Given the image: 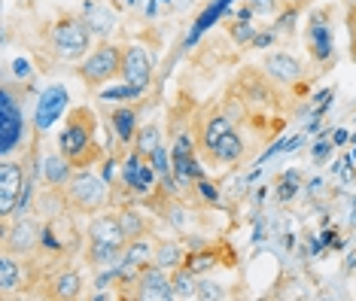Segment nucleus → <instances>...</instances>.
Returning <instances> with one entry per match:
<instances>
[{
    "label": "nucleus",
    "mask_w": 356,
    "mask_h": 301,
    "mask_svg": "<svg viewBox=\"0 0 356 301\" xmlns=\"http://www.w3.org/2000/svg\"><path fill=\"white\" fill-rule=\"evenodd\" d=\"M229 34H232V40L238 46H247V43H253V37L259 34V31L250 22H241L238 19V22H229Z\"/></svg>",
    "instance_id": "30"
},
{
    "label": "nucleus",
    "mask_w": 356,
    "mask_h": 301,
    "mask_svg": "<svg viewBox=\"0 0 356 301\" xmlns=\"http://www.w3.org/2000/svg\"><path fill=\"white\" fill-rule=\"evenodd\" d=\"M216 262H220V256H216V250H213V247L192 250V253L186 256V268H192V271L201 274V277H204V274H207V271H210V268H213Z\"/></svg>",
    "instance_id": "27"
},
{
    "label": "nucleus",
    "mask_w": 356,
    "mask_h": 301,
    "mask_svg": "<svg viewBox=\"0 0 356 301\" xmlns=\"http://www.w3.org/2000/svg\"><path fill=\"white\" fill-rule=\"evenodd\" d=\"M159 174L152 168L149 158H143L140 152L128 149V156L119 165V180H113V189H122L128 195V201H147L152 192H159Z\"/></svg>",
    "instance_id": "6"
},
{
    "label": "nucleus",
    "mask_w": 356,
    "mask_h": 301,
    "mask_svg": "<svg viewBox=\"0 0 356 301\" xmlns=\"http://www.w3.org/2000/svg\"><path fill=\"white\" fill-rule=\"evenodd\" d=\"M274 43V31H265V34H256L253 37V49H265Z\"/></svg>",
    "instance_id": "35"
},
{
    "label": "nucleus",
    "mask_w": 356,
    "mask_h": 301,
    "mask_svg": "<svg viewBox=\"0 0 356 301\" xmlns=\"http://www.w3.org/2000/svg\"><path fill=\"white\" fill-rule=\"evenodd\" d=\"M67 88L64 86H49L43 95H40V101H37V113H34V128L37 131H49L52 128V122L55 119H64L67 116Z\"/></svg>",
    "instance_id": "14"
},
{
    "label": "nucleus",
    "mask_w": 356,
    "mask_h": 301,
    "mask_svg": "<svg viewBox=\"0 0 356 301\" xmlns=\"http://www.w3.org/2000/svg\"><path fill=\"white\" fill-rule=\"evenodd\" d=\"M262 73L280 86H296L305 76V64L289 52H268L262 61Z\"/></svg>",
    "instance_id": "15"
},
{
    "label": "nucleus",
    "mask_w": 356,
    "mask_h": 301,
    "mask_svg": "<svg viewBox=\"0 0 356 301\" xmlns=\"http://www.w3.org/2000/svg\"><path fill=\"white\" fill-rule=\"evenodd\" d=\"M28 201H31V180L25 161L3 158V165H0V216H3V222L13 219L15 213H25Z\"/></svg>",
    "instance_id": "7"
},
{
    "label": "nucleus",
    "mask_w": 356,
    "mask_h": 301,
    "mask_svg": "<svg viewBox=\"0 0 356 301\" xmlns=\"http://www.w3.org/2000/svg\"><path fill=\"white\" fill-rule=\"evenodd\" d=\"M147 95V92H140V88H134V86H104L101 92H98V101H107V104H131V101H140V97Z\"/></svg>",
    "instance_id": "26"
},
{
    "label": "nucleus",
    "mask_w": 356,
    "mask_h": 301,
    "mask_svg": "<svg viewBox=\"0 0 356 301\" xmlns=\"http://www.w3.org/2000/svg\"><path fill=\"white\" fill-rule=\"evenodd\" d=\"M25 143V113L22 104L15 101L13 86H3V97H0V156L13 158L15 149H22Z\"/></svg>",
    "instance_id": "10"
},
{
    "label": "nucleus",
    "mask_w": 356,
    "mask_h": 301,
    "mask_svg": "<svg viewBox=\"0 0 356 301\" xmlns=\"http://www.w3.org/2000/svg\"><path fill=\"white\" fill-rule=\"evenodd\" d=\"M186 247L180 241H156V262L159 268H165V271H174V268H180L186 265Z\"/></svg>",
    "instance_id": "23"
},
{
    "label": "nucleus",
    "mask_w": 356,
    "mask_h": 301,
    "mask_svg": "<svg viewBox=\"0 0 356 301\" xmlns=\"http://www.w3.org/2000/svg\"><path fill=\"white\" fill-rule=\"evenodd\" d=\"M156 241L152 234H140V238H128L125 250H122V268L125 271H140V268L152 265L156 259Z\"/></svg>",
    "instance_id": "19"
},
{
    "label": "nucleus",
    "mask_w": 356,
    "mask_h": 301,
    "mask_svg": "<svg viewBox=\"0 0 356 301\" xmlns=\"http://www.w3.org/2000/svg\"><path fill=\"white\" fill-rule=\"evenodd\" d=\"M247 10L256 19H274L280 13V0H247Z\"/></svg>",
    "instance_id": "29"
},
{
    "label": "nucleus",
    "mask_w": 356,
    "mask_h": 301,
    "mask_svg": "<svg viewBox=\"0 0 356 301\" xmlns=\"http://www.w3.org/2000/svg\"><path fill=\"white\" fill-rule=\"evenodd\" d=\"M40 238H43V225L28 213H15L3 222V243L0 253H10L19 259H31L40 253Z\"/></svg>",
    "instance_id": "8"
},
{
    "label": "nucleus",
    "mask_w": 356,
    "mask_h": 301,
    "mask_svg": "<svg viewBox=\"0 0 356 301\" xmlns=\"http://www.w3.org/2000/svg\"><path fill=\"white\" fill-rule=\"evenodd\" d=\"M61 192L64 201H67V210L79 216H98L113 204V183L101 170H76Z\"/></svg>",
    "instance_id": "3"
},
{
    "label": "nucleus",
    "mask_w": 356,
    "mask_h": 301,
    "mask_svg": "<svg viewBox=\"0 0 356 301\" xmlns=\"http://www.w3.org/2000/svg\"><path fill=\"white\" fill-rule=\"evenodd\" d=\"M189 192H195V198H198L204 207H216V204H220V198H222L220 189H216V186L210 183L207 177H201L198 183H192V189H189Z\"/></svg>",
    "instance_id": "28"
},
{
    "label": "nucleus",
    "mask_w": 356,
    "mask_h": 301,
    "mask_svg": "<svg viewBox=\"0 0 356 301\" xmlns=\"http://www.w3.org/2000/svg\"><path fill=\"white\" fill-rule=\"evenodd\" d=\"M307 52L317 64H329L335 58V37H332L326 13H314L307 22Z\"/></svg>",
    "instance_id": "13"
},
{
    "label": "nucleus",
    "mask_w": 356,
    "mask_h": 301,
    "mask_svg": "<svg viewBox=\"0 0 356 301\" xmlns=\"http://www.w3.org/2000/svg\"><path fill=\"white\" fill-rule=\"evenodd\" d=\"M55 149L76 170L95 168L98 161H104V149L98 143V116L92 107H70L58 131V140H55Z\"/></svg>",
    "instance_id": "1"
},
{
    "label": "nucleus",
    "mask_w": 356,
    "mask_h": 301,
    "mask_svg": "<svg viewBox=\"0 0 356 301\" xmlns=\"http://www.w3.org/2000/svg\"><path fill=\"white\" fill-rule=\"evenodd\" d=\"M37 168H40V180L49 186V189H64V186L70 183V177L76 174V168L70 165V161L64 158L58 149H55V152H43Z\"/></svg>",
    "instance_id": "17"
},
{
    "label": "nucleus",
    "mask_w": 356,
    "mask_h": 301,
    "mask_svg": "<svg viewBox=\"0 0 356 301\" xmlns=\"http://www.w3.org/2000/svg\"><path fill=\"white\" fill-rule=\"evenodd\" d=\"M83 289H86V280L79 268H61L46 283V295L55 301H76L83 298Z\"/></svg>",
    "instance_id": "16"
},
{
    "label": "nucleus",
    "mask_w": 356,
    "mask_h": 301,
    "mask_svg": "<svg viewBox=\"0 0 356 301\" xmlns=\"http://www.w3.org/2000/svg\"><path fill=\"white\" fill-rule=\"evenodd\" d=\"M156 70H152V55L147 52V46L140 43H125V58H122V83L149 92Z\"/></svg>",
    "instance_id": "11"
},
{
    "label": "nucleus",
    "mask_w": 356,
    "mask_h": 301,
    "mask_svg": "<svg viewBox=\"0 0 356 301\" xmlns=\"http://www.w3.org/2000/svg\"><path fill=\"white\" fill-rule=\"evenodd\" d=\"M225 295H229V292H225L222 283L201 277V286H198V298H201V301H216V298H225Z\"/></svg>",
    "instance_id": "31"
},
{
    "label": "nucleus",
    "mask_w": 356,
    "mask_h": 301,
    "mask_svg": "<svg viewBox=\"0 0 356 301\" xmlns=\"http://www.w3.org/2000/svg\"><path fill=\"white\" fill-rule=\"evenodd\" d=\"M198 156L207 165H238L247 158V140L234 128V116L229 113H210L195 128Z\"/></svg>",
    "instance_id": "2"
},
{
    "label": "nucleus",
    "mask_w": 356,
    "mask_h": 301,
    "mask_svg": "<svg viewBox=\"0 0 356 301\" xmlns=\"http://www.w3.org/2000/svg\"><path fill=\"white\" fill-rule=\"evenodd\" d=\"M347 37H350V55L356 61V0L350 3V10H347Z\"/></svg>",
    "instance_id": "32"
},
{
    "label": "nucleus",
    "mask_w": 356,
    "mask_h": 301,
    "mask_svg": "<svg viewBox=\"0 0 356 301\" xmlns=\"http://www.w3.org/2000/svg\"><path fill=\"white\" fill-rule=\"evenodd\" d=\"M161 143H165V140H161V125H156V122H147V125H140V131H137L131 146L140 152L143 158H149Z\"/></svg>",
    "instance_id": "25"
},
{
    "label": "nucleus",
    "mask_w": 356,
    "mask_h": 301,
    "mask_svg": "<svg viewBox=\"0 0 356 301\" xmlns=\"http://www.w3.org/2000/svg\"><path fill=\"white\" fill-rule=\"evenodd\" d=\"M332 149H335V143L320 140L317 146H314V161H317V165H323V161H326V158L332 156Z\"/></svg>",
    "instance_id": "34"
},
{
    "label": "nucleus",
    "mask_w": 356,
    "mask_h": 301,
    "mask_svg": "<svg viewBox=\"0 0 356 301\" xmlns=\"http://www.w3.org/2000/svg\"><path fill=\"white\" fill-rule=\"evenodd\" d=\"M171 283H174V298L180 301H192L198 298V286H201V274H195L192 268H174L171 271Z\"/></svg>",
    "instance_id": "22"
},
{
    "label": "nucleus",
    "mask_w": 356,
    "mask_h": 301,
    "mask_svg": "<svg viewBox=\"0 0 356 301\" xmlns=\"http://www.w3.org/2000/svg\"><path fill=\"white\" fill-rule=\"evenodd\" d=\"M296 192H298V174L283 177V186H280V195H277V198H280V201H293Z\"/></svg>",
    "instance_id": "33"
},
{
    "label": "nucleus",
    "mask_w": 356,
    "mask_h": 301,
    "mask_svg": "<svg viewBox=\"0 0 356 301\" xmlns=\"http://www.w3.org/2000/svg\"><path fill=\"white\" fill-rule=\"evenodd\" d=\"M86 238H88V243H104V247L125 250L128 231H125V225H122V219H119V213H110V210H104V213L88 219Z\"/></svg>",
    "instance_id": "12"
},
{
    "label": "nucleus",
    "mask_w": 356,
    "mask_h": 301,
    "mask_svg": "<svg viewBox=\"0 0 356 301\" xmlns=\"http://www.w3.org/2000/svg\"><path fill=\"white\" fill-rule=\"evenodd\" d=\"M107 119H110V128H113V134H116L119 146H131L137 131H140V116H137V110L128 107V104H116V107L107 113Z\"/></svg>",
    "instance_id": "18"
},
{
    "label": "nucleus",
    "mask_w": 356,
    "mask_h": 301,
    "mask_svg": "<svg viewBox=\"0 0 356 301\" xmlns=\"http://www.w3.org/2000/svg\"><path fill=\"white\" fill-rule=\"evenodd\" d=\"M22 262H25V259L0 253V292H3L6 298H10L15 289H22V283H25V265Z\"/></svg>",
    "instance_id": "20"
},
{
    "label": "nucleus",
    "mask_w": 356,
    "mask_h": 301,
    "mask_svg": "<svg viewBox=\"0 0 356 301\" xmlns=\"http://www.w3.org/2000/svg\"><path fill=\"white\" fill-rule=\"evenodd\" d=\"M122 58H125V46L101 40V43L76 64L79 83L86 88H92V92H101L113 79H122Z\"/></svg>",
    "instance_id": "5"
},
{
    "label": "nucleus",
    "mask_w": 356,
    "mask_h": 301,
    "mask_svg": "<svg viewBox=\"0 0 356 301\" xmlns=\"http://www.w3.org/2000/svg\"><path fill=\"white\" fill-rule=\"evenodd\" d=\"M92 40H95V34L83 15H61L58 22H52L49 34H46L49 52L64 64L83 61L86 55L92 52Z\"/></svg>",
    "instance_id": "4"
},
{
    "label": "nucleus",
    "mask_w": 356,
    "mask_h": 301,
    "mask_svg": "<svg viewBox=\"0 0 356 301\" xmlns=\"http://www.w3.org/2000/svg\"><path fill=\"white\" fill-rule=\"evenodd\" d=\"M116 283L134 289L137 301H174V283H171V271L159 268L156 262L140 268V271H122Z\"/></svg>",
    "instance_id": "9"
},
{
    "label": "nucleus",
    "mask_w": 356,
    "mask_h": 301,
    "mask_svg": "<svg viewBox=\"0 0 356 301\" xmlns=\"http://www.w3.org/2000/svg\"><path fill=\"white\" fill-rule=\"evenodd\" d=\"M119 219H122L128 238H140V234H152V219L137 207H122L119 210Z\"/></svg>",
    "instance_id": "24"
},
{
    "label": "nucleus",
    "mask_w": 356,
    "mask_h": 301,
    "mask_svg": "<svg viewBox=\"0 0 356 301\" xmlns=\"http://www.w3.org/2000/svg\"><path fill=\"white\" fill-rule=\"evenodd\" d=\"M344 140H347V131H335V134H332V143H335V146H344Z\"/></svg>",
    "instance_id": "36"
},
{
    "label": "nucleus",
    "mask_w": 356,
    "mask_h": 301,
    "mask_svg": "<svg viewBox=\"0 0 356 301\" xmlns=\"http://www.w3.org/2000/svg\"><path fill=\"white\" fill-rule=\"evenodd\" d=\"M83 19L88 22V28H92L95 37H107L110 31H113V22H116V19H113V13L101 3V0H86Z\"/></svg>",
    "instance_id": "21"
}]
</instances>
